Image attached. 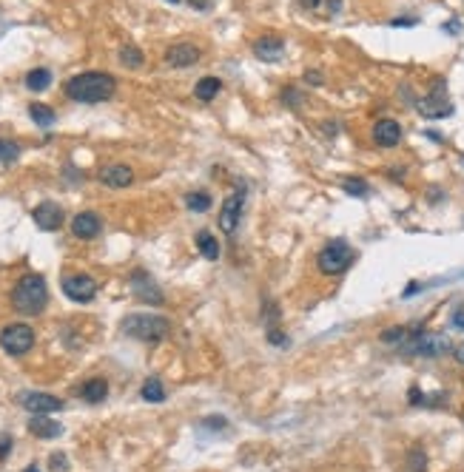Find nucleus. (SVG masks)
Returning <instances> with one entry per match:
<instances>
[{"label":"nucleus","instance_id":"nucleus-4","mask_svg":"<svg viewBox=\"0 0 464 472\" xmlns=\"http://www.w3.org/2000/svg\"><path fill=\"white\" fill-rule=\"evenodd\" d=\"M402 353L408 356H425V359H436L442 353L450 350V342L439 333H428V330H408V336L399 344Z\"/></svg>","mask_w":464,"mask_h":472},{"label":"nucleus","instance_id":"nucleus-12","mask_svg":"<svg viewBox=\"0 0 464 472\" xmlns=\"http://www.w3.org/2000/svg\"><path fill=\"white\" fill-rule=\"evenodd\" d=\"M31 220L40 231H57L63 225V208L57 202H40L34 211H31Z\"/></svg>","mask_w":464,"mask_h":472},{"label":"nucleus","instance_id":"nucleus-14","mask_svg":"<svg viewBox=\"0 0 464 472\" xmlns=\"http://www.w3.org/2000/svg\"><path fill=\"white\" fill-rule=\"evenodd\" d=\"M200 60V48L194 43H174L168 51H166V63L174 66V68H188Z\"/></svg>","mask_w":464,"mask_h":472},{"label":"nucleus","instance_id":"nucleus-5","mask_svg":"<svg viewBox=\"0 0 464 472\" xmlns=\"http://www.w3.org/2000/svg\"><path fill=\"white\" fill-rule=\"evenodd\" d=\"M353 259H356L353 247H350L345 239H333V242H328V245L319 250L316 267H319V273H325V276H339V273H345V270L353 265Z\"/></svg>","mask_w":464,"mask_h":472},{"label":"nucleus","instance_id":"nucleus-32","mask_svg":"<svg viewBox=\"0 0 464 472\" xmlns=\"http://www.w3.org/2000/svg\"><path fill=\"white\" fill-rule=\"evenodd\" d=\"M51 470H57V472H66V456H51Z\"/></svg>","mask_w":464,"mask_h":472},{"label":"nucleus","instance_id":"nucleus-30","mask_svg":"<svg viewBox=\"0 0 464 472\" xmlns=\"http://www.w3.org/2000/svg\"><path fill=\"white\" fill-rule=\"evenodd\" d=\"M410 470L413 472L428 470V458H425V453H422V450H413V453H410Z\"/></svg>","mask_w":464,"mask_h":472},{"label":"nucleus","instance_id":"nucleus-19","mask_svg":"<svg viewBox=\"0 0 464 472\" xmlns=\"http://www.w3.org/2000/svg\"><path fill=\"white\" fill-rule=\"evenodd\" d=\"M106 396H109L106 379H89V381L80 387V399L89 401V404H100V401H106Z\"/></svg>","mask_w":464,"mask_h":472},{"label":"nucleus","instance_id":"nucleus-6","mask_svg":"<svg viewBox=\"0 0 464 472\" xmlns=\"http://www.w3.org/2000/svg\"><path fill=\"white\" fill-rule=\"evenodd\" d=\"M416 108H419V114L428 117V120H442V117H448V114L453 111V106H450V100H448V83H445V80H436L433 88H430V94H425V97L416 103Z\"/></svg>","mask_w":464,"mask_h":472},{"label":"nucleus","instance_id":"nucleus-31","mask_svg":"<svg viewBox=\"0 0 464 472\" xmlns=\"http://www.w3.org/2000/svg\"><path fill=\"white\" fill-rule=\"evenodd\" d=\"M453 327L464 330V304H459V307L453 310Z\"/></svg>","mask_w":464,"mask_h":472},{"label":"nucleus","instance_id":"nucleus-2","mask_svg":"<svg viewBox=\"0 0 464 472\" xmlns=\"http://www.w3.org/2000/svg\"><path fill=\"white\" fill-rule=\"evenodd\" d=\"M46 302H49V290H46V282L40 273H29L23 276L14 290H11V307L23 316H37L46 310Z\"/></svg>","mask_w":464,"mask_h":472},{"label":"nucleus","instance_id":"nucleus-3","mask_svg":"<svg viewBox=\"0 0 464 472\" xmlns=\"http://www.w3.org/2000/svg\"><path fill=\"white\" fill-rule=\"evenodd\" d=\"M123 330L131 339L154 344V342H163L171 333V322L166 316H154V313H131V316L123 319Z\"/></svg>","mask_w":464,"mask_h":472},{"label":"nucleus","instance_id":"nucleus-1","mask_svg":"<svg viewBox=\"0 0 464 472\" xmlns=\"http://www.w3.org/2000/svg\"><path fill=\"white\" fill-rule=\"evenodd\" d=\"M117 91V80L106 71H83L66 80V97L74 103H106Z\"/></svg>","mask_w":464,"mask_h":472},{"label":"nucleus","instance_id":"nucleus-35","mask_svg":"<svg viewBox=\"0 0 464 472\" xmlns=\"http://www.w3.org/2000/svg\"><path fill=\"white\" fill-rule=\"evenodd\" d=\"M453 356H456V361H459V364H464V344H459V347L453 350Z\"/></svg>","mask_w":464,"mask_h":472},{"label":"nucleus","instance_id":"nucleus-37","mask_svg":"<svg viewBox=\"0 0 464 472\" xmlns=\"http://www.w3.org/2000/svg\"><path fill=\"white\" fill-rule=\"evenodd\" d=\"M197 9H208V0H191Z\"/></svg>","mask_w":464,"mask_h":472},{"label":"nucleus","instance_id":"nucleus-38","mask_svg":"<svg viewBox=\"0 0 464 472\" xmlns=\"http://www.w3.org/2000/svg\"><path fill=\"white\" fill-rule=\"evenodd\" d=\"M23 472H40V470H37V467H26Z\"/></svg>","mask_w":464,"mask_h":472},{"label":"nucleus","instance_id":"nucleus-17","mask_svg":"<svg viewBox=\"0 0 464 472\" xmlns=\"http://www.w3.org/2000/svg\"><path fill=\"white\" fill-rule=\"evenodd\" d=\"M100 228H103V222H100V217L94 211H83V214H77L71 220V234L77 239H94L100 234Z\"/></svg>","mask_w":464,"mask_h":472},{"label":"nucleus","instance_id":"nucleus-34","mask_svg":"<svg viewBox=\"0 0 464 472\" xmlns=\"http://www.w3.org/2000/svg\"><path fill=\"white\" fill-rule=\"evenodd\" d=\"M305 80H308V83H313V86H322V74H319V71H308V74H305Z\"/></svg>","mask_w":464,"mask_h":472},{"label":"nucleus","instance_id":"nucleus-11","mask_svg":"<svg viewBox=\"0 0 464 472\" xmlns=\"http://www.w3.org/2000/svg\"><path fill=\"white\" fill-rule=\"evenodd\" d=\"M128 282H131V290H134V296L140 302H146V304H163V290L157 287V282L146 270H134Z\"/></svg>","mask_w":464,"mask_h":472},{"label":"nucleus","instance_id":"nucleus-33","mask_svg":"<svg viewBox=\"0 0 464 472\" xmlns=\"http://www.w3.org/2000/svg\"><path fill=\"white\" fill-rule=\"evenodd\" d=\"M9 450H11V438L9 436H0V461L9 456Z\"/></svg>","mask_w":464,"mask_h":472},{"label":"nucleus","instance_id":"nucleus-20","mask_svg":"<svg viewBox=\"0 0 464 472\" xmlns=\"http://www.w3.org/2000/svg\"><path fill=\"white\" fill-rule=\"evenodd\" d=\"M220 88H223L220 77H203V80L197 83V88H194V97L203 100V103H211V100L220 94Z\"/></svg>","mask_w":464,"mask_h":472},{"label":"nucleus","instance_id":"nucleus-16","mask_svg":"<svg viewBox=\"0 0 464 472\" xmlns=\"http://www.w3.org/2000/svg\"><path fill=\"white\" fill-rule=\"evenodd\" d=\"M100 183L109 185V188H126V185L134 183V171H131L128 165H123V163L106 165V168L100 171Z\"/></svg>","mask_w":464,"mask_h":472},{"label":"nucleus","instance_id":"nucleus-24","mask_svg":"<svg viewBox=\"0 0 464 472\" xmlns=\"http://www.w3.org/2000/svg\"><path fill=\"white\" fill-rule=\"evenodd\" d=\"M140 396H143L146 401H151V404H160V401L166 399V387H163V381H160L157 376H151V379H146V381H143Z\"/></svg>","mask_w":464,"mask_h":472},{"label":"nucleus","instance_id":"nucleus-21","mask_svg":"<svg viewBox=\"0 0 464 472\" xmlns=\"http://www.w3.org/2000/svg\"><path fill=\"white\" fill-rule=\"evenodd\" d=\"M29 117L40 125V128H51L54 123H57V114H54V108H49V106H43V103H31L29 106Z\"/></svg>","mask_w":464,"mask_h":472},{"label":"nucleus","instance_id":"nucleus-13","mask_svg":"<svg viewBox=\"0 0 464 472\" xmlns=\"http://www.w3.org/2000/svg\"><path fill=\"white\" fill-rule=\"evenodd\" d=\"M373 143L379 145V148H396L399 143H402V125L396 123V120H379L376 125H373Z\"/></svg>","mask_w":464,"mask_h":472},{"label":"nucleus","instance_id":"nucleus-25","mask_svg":"<svg viewBox=\"0 0 464 472\" xmlns=\"http://www.w3.org/2000/svg\"><path fill=\"white\" fill-rule=\"evenodd\" d=\"M186 205H188V211H194V214H206V211L211 208V197L203 194V191H191V194L186 197Z\"/></svg>","mask_w":464,"mask_h":472},{"label":"nucleus","instance_id":"nucleus-18","mask_svg":"<svg viewBox=\"0 0 464 472\" xmlns=\"http://www.w3.org/2000/svg\"><path fill=\"white\" fill-rule=\"evenodd\" d=\"M29 433L37 436V438H57V436L63 433V427H60L54 419L34 416V419H29Z\"/></svg>","mask_w":464,"mask_h":472},{"label":"nucleus","instance_id":"nucleus-8","mask_svg":"<svg viewBox=\"0 0 464 472\" xmlns=\"http://www.w3.org/2000/svg\"><path fill=\"white\" fill-rule=\"evenodd\" d=\"M63 293L71 299V302H91L97 296V282L89 276V273H71L63 279Z\"/></svg>","mask_w":464,"mask_h":472},{"label":"nucleus","instance_id":"nucleus-36","mask_svg":"<svg viewBox=\"0 0 464 472\" xmlns=\"http://www.w3.org/2000/svg\"><path fill=\"white\" fill-rule=\"evenodd\" d=\"M299 3H302L305 9H316V6H319V0H299Z\"/></svg>","mask_w":464,"mask_h":472},{"label":"nucleus","instance_id":"nucleus-29","mask_svg":"<svg viewBox=\"0 0 464 472\" xmlns=\"http://www.w3.org/2000/svg\"><path fill=\"white\" fill-rule=\"evenodd\" d=\"M405 336H408V327H390V330H385V333H382V342H385V344H396V347H399Z\"/></svg>","mask_w":464,"mask_h":472},{"label":"nucleus","instance_id":"nucleus-27","mask_svg":"<svg viewBox=\"0 0 464 472\" xmlns=\"http://www.w3.org/2000/svg\"><path fill=\"white\" fill-rule=\"evenodd\" d=\"M20 157V145L14 140H0V163H14Z\"/></svg>","mask_w":464,"mask_h":472},{"label":"nucleus","instance_id":"nucleus-10","mask_svg":"<svg viewBox=\"0 0 464 472\" xmlns=\"http://www.w3.org/2000/svg\"><path fill=\"white\" fill-rule=\"evenodd\" d=\"M242 205H245V191H242V188H236L233 194L226 197V202H223V208H220V217H217L223 234H233V231H236V225H239V220H242Z\"/></svg>","mask_w":464,"mask_h":472},{"label":"nucleus","instance_id":"nucleus-15","mask_svg":"<svg viewBox=\"0 0 464 472\" xmlns=\"http://www.w3.org/2000/svg\"><path fill=\"white\" fill-rule=\"evenodd\" d=\"M253 54L259 60H265V63H276L285 54V40L282 37H273V34H265V37H259L253 43Z\"/></svg>","mask_w":464,"mask_h":472},{"label":"nucleus","instance_id":"nucleus-39","mask_svg":"<svg viewBox=\"0 0 464 472\" xmlns=\"http://www.w3.org/2000/svg\"><path fill=\"white\" fill-rule=\"evenodd\" d=\"M171 3H177V0H171Z\"/></svg>","mask_w":464,"mask_h":472},{"label":"nucleus","instance_id":"nucleus-7","mask_svg":"<svg viewBox=\"0 0 464 472\" xmlns=\"http://www.w3.org/2000/svg\"><path fill=\"white\" fill-rule=\"evenodd\" d=\"M34 344V330L23 322H14V324H6L3 333H0V347L9 353V356H23L29 353Z\"/></svg>","mask_w":464,"mask_h":472},{"label":"nucleus","instance_id":"nucleus-9","mask_svg":"<svg viewBox=\"0 0 464 472\" xmlns=\"http://www.w3.org/2000/svg\"><path fill=\"white\" fill-rule=\"evenodd\" d=\"M20 407L29 410L31 416H49V413H57L63 410V401L57 396H49V393H37V390H26L20 393Z\"/></svg>","mask_w":464,"mask_h":472},{"label":"nucleus","instance_id":"nucleus-22","mask_svg":"<svg viewBox=\"0 0 464 472\" xmlns=\"http://www.w3.org/2000/svg\"><path fill=\"white\" fill-rule=\"evenodd\" d=\"M197 239V250L208 259V262H214V259H220V242H217V236H211L208 231H200V234L194 236Z\"/></svg>","mask_w":464,"mask_h":472},{"label":"nucleus","instance_id":"nucleus-28","mask_svg":"<svg viewBox=\"0 0 464 472\" xmlns=\"http://www.w3.org/2000/svg\"><path fill=\"white\" fill-rule=\"evenodd\" d=\"M342 185H345V191H348L350 197H368V194H370V188H368V183H365V180H356V177H350V180H345Z\"/></svg>","mask_w":464,"mask_h":472},{"label":"nucleus","instance_id":"nucleus-26","mask_svg":"<svg viewBox=\"0 0 464 472\" xmlns=\"http://www.w3.org/2000/svg\"><path fill=\"white\" fill-rule=\"evenodd\" d=\"M143 60H146V57H143V51H140L137 46H123V48H120V63H123V66H128V68H140Z\"/></svg>","mask_w":464,"mask_h":472},{"label":"nucleus","instance_id":"nucleus-23","mask_svg":"<svg viewBox=\"0 0 464 472\" xmlns=\"http://www.w3.org/2000/svg\"><path fill=\"white\" fill-rule=\"evenodd\" d=\"M51 86V71L49 68H31L26 74V88L29 91H46Z\"/></svg>","mask_w":464,"mask_h":472}]
</instances>
